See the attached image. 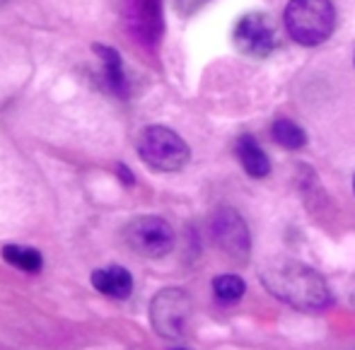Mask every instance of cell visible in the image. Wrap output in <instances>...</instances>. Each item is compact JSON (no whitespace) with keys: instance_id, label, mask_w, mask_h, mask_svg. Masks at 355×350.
Returning <instances> with one entry per match:
<instances>
[{"instance_id":"1","label":"cell","mask_w":355,"mask_h":350,"mask_svg":"<svg viewBox=\"0 0 355 350\" xmlns=\"http://www.w3.org/2000/svg\"><path fill=\"white\" fill-rule=\"evenodd\" d=\"M261 283L271 295H276L281 302L304 312H317L331 304L327 280L319 276L314 268L295 261V259H271L261 268Z\"/></svg>"},{"instance_id":"2","label":"cell","mask_w":355,"mask_h":350,"mask_svg":"<svg viewBox=\"0 0 355 350\" xmlns=\"http://www.w3.org/2000/svg\"><path fill=\"white\" fill-rule=\"evenodd\" d=\"M336 10L331 0H290L285 8V29L300 46H319L334 34Z\"/></svg>"},{"instance_id":"3","label":"cell","mask_w":355,"mask_h":350,"mask_svg":"<svg viewBox=\"0 0 355 350\" xmlns=\"http://www.w3.org/2000/svg\"><path fill=\"white\" fill-rule=\"evenodd\" d=\"M138 155L155 172H179L187 167L191 150L167 126H148L138 138Z\"/></svg>"},{"instance_id":"4","label":"cell","mask_w":355,"mask_h":350,"mask_svg":"<svg viewBox=\"0 0 355 350\" xmlns=\"http://www.w3.org/2000/svg\"><path fill=\"white\" fill-rule=\"evenodd\" d=\"M123 242L138 256L162 259L174 247V229L169 227L167 220L157 215H141L123 227Z\"/></svg>"},{"instance_id":"5","label":"cell","mask_w":355,"mask_h":350,"mask_svg":"<svg viewBox=\"0 0 355 350\" xmlns=\"http://www.w3.org/2000/svg\"><path fill=\"white\" fill-rule=\"evenodd\" d=\"M191 319V299L184 290H159L150 302V322L162 338H182Z\"/></svg>"},{"instance_id":"6","label":"cell","mask_w":355,"mask_h":350,"mask_svg":"<svg viewBox=\"0 0 355 350\" xmlns=\"http://www.w3.org/2000/svg\"><path fill=\"white\" fill-rule=\"evenodd\" d=\"M121 17L128 34L143 49H157L164 32L162 0H121Z\"/></svg>"},{"instance_id":"7","label":"cell","mask_w":355,"mask_h":350,"mask_svg":"<svg viewBox=\"0 0 355 350\" xmlns=\"http://www.w3.org/2000/svg\"><path fill=\"white\" fill-rule=\"evenodd\" d=\"M211 234L223 254H227L232 261H247L252 252V239H249L247 222L242 215L232 208H220L211 218Z\"/></svg>"},{"instance_id":"8","label":"cell","mask_w":355,"mask_h":350,"mask_svg":"<svg viewBox=\"0 0 355 350\" xmlns=\"http://www.w3.org/2000/svg\"><path fill=\"white\" fill-rule=\"evenodd\" d=\"M276 24L268 15L263 12H249L234 27V44L244 56L252 58H266L273 53L278 44Z\"/></svg>"},{"instance_id":"9","label":"cell","mask_w":355,"mask_h":350,"mask_svg":"<svg viewBox=\"0 0 355 350\" xmlns=\"http://www.w3.org/2000/svg\"><path fill=\"white\" fill-rule=\"evenodd\" d=\"M92 285L107 297L126 299L133 292V276L121 266H107L92 273Z\"/></svg>"},{"instance_id":"10","label":"cell","mask_w":355,"mask_h":350,"mask_svg":"<svg viewBox=\"0 0 355 350\" xmlns=\"http://www.w3.org/2000/svg\"><path fill=\"white\" fill-rule=\"evenodd\" d=\"M237 157L249 177L261 179L271 172V162H268L266 152H263L261 145H259L252 136H242L237 140Z\"/></svg>"},{"instance_id":"11","label":"cell","mask_w":355,"mask_h":350,"mask_svg":"<svg viewBox=\"0 0 355 350\" xmlns=\"http://www.w3.org/2000/svg\"><path fill=\"white\" fill-rule=\"evenodd\" d=\"M94 51L99 53L104 63V78H107V85L112 92L116 94H126V75H123V66H121V56H119L114 49L102 46V44H94Z\"/></svg>"},{"instance_id":"12","label":"cell","mask_w":355,"mask_h":350,"mask_svg":"<svg viewBox=\"0 0 355 350\" xmlns=\"http://www.w3.org/2000/svg\"><path fill=\"white\" fill-rule=\"evenodd\" d=\"M3 259L10 263V266L19 268V271H27V273H39L42 271V254L32 247H19V244H8L3 247Z\"/></svg>"},{"instance_id":"13","label":"cell","mask_w":355,"mask_h":350,"mask_svg":"<svg viewBox=\"0 0 355 350\" xmlns=\"http://www.w3.org/2000/svg\"><path fill=\"white\" fill-rule=\"evenodd\" d=\"M273 138H276V143L285 150H300L307 143V136H304L302 128H300L297 123L288 121V119H278V121L273 123Z\"/></svg>"},{"instance_id":"14","label":"cell","mask_w":355,"mask_h":350,"mask_svg":"<svg viewBox=\"0 0 355 350\" xmlns=\"http://www.w3.org/2000/svg\"><path fill=\"white\" fill-rule=\"evenodd\" d=\"M244 290H247L244 280L239 278V276H232V273H227V276H218V278L213 280V292H215V297H218L220 302H225V304L242 299Z\"/></svg>"},{"instance_id":"15","label":"cell","mask_w":355,"mask_h":350,"mask_svg":"<svg viewBox=\"0 0 355 350\" xmlns=\"http://www.w3.org/2000/svg\"><path fill=\"white\" fill-rule=\"evenodd\" d=\"M206 3H208V0H174V8H177L179 15L189 17V15L198 12V10H201Z\"/></svg>"},{"instance_id":"16","label":"cell","mask_w":355,"mask_h":350,"mask_svg":"<svg viewBox=\"0 0 355 350\" xmlns=\"http://www.w3.org/2000/svg\"><path fill=\"white\" fill-rule=\"evenodd\" d=\"M10 3V0H0V8H3V5H8Z\"/></svg>"},{"instance_id":"17","label":"cell","mask_w":355,"mask_h":350,"mask_svg":"<svg viewBox=\"0 0 355 350\" xmlns=\"http://www.w3.org/2000/svg\"><path fill=\"white\" fill-rule=\"evenodd\" d=\"M353 186H355V182H353Z\"/></svg>"}]
</instances>
